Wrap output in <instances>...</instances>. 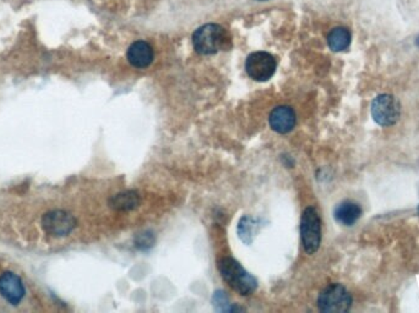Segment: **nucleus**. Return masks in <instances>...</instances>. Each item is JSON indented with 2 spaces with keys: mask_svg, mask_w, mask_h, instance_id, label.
<instances>
[{
  "mask_svg": "<svg viewBox=\"0 0 419 313\" xmlns=\"http://www.w3.org/2000/svg\"><path fill=\"white\" fill-rule=\"evenodd\" d=\"M0 295L11 305H17L25 295L21 279L14 273H6L0 276Z\"/></svg>",
  "mask_w": 419,
  "mask_h": 313,
  "instance_id": "9",
  "label": "nucleus"
},
{
  "mask_svg": "<svg viewBox=\"0 0 419 313\" xmlns=\"http://www.w3.org/2000/svg\"><path fill=\"white\" fill-rule=\"evenodd\" d=\"M352 306V296L341 284L327 286L318 297V307L322 312H347Z\"/></svg>",
  "mask_w": 419,
  "mask_h": 313,
  "instance_id": "4",
  "label": "nucleus"
},
{
  "mask_svg": "<svg viewBox=\"0 0 419 313\" xmlns=\"http://www.w3.org/2000/svg\"><path fill=\"white\" fill-rule=\"evenodd\" d=\"M269 123L271 129L278 134H289L295 126L297 115L291 107L281 105L271 112L269 117Z\"/></svg>",
  "mask_w": 419,
  "mask_h": 313,
  "instance_id": "8",
  "label": "nucleus"
},
{
  "mask_svg": "<svg viewBox=\"0 0 419 313\" xmlns=\"http://www.w3.org/2000/svg\"><path fill=\"white\" fill-rule=\"evenodd\" d=\"M218 270L224 281L240 295H251L255 292L257 281L242 265L231 257H224L218 262Z\"/></svg>",
  "mask_w": 419,
  "mask_h": 313,
  "instance_id": "2",
  "label": "nucleus"
},
{
  "mask_svg": "<svg viewBox=\"0 0 419 313\" xmlns=\"http://www.w3.org/2000/svg\"><path fill=\"white\" fill-rule=\"evenodd\" d=\"M300 236L304 251L315 254L322 243V221L314 207L305 208L300 221Z\"/></svg>",
  "mask_w": 419,
  "mask_h": 313,
  "instance_id": "3",
  "label": "nucleus"
},
{
  "mask_svg": "<svg viewBox=\"0 0 419 313\" xmlns=\"http://www.w3.org/2000/svg\"><path fill=\"white\" fill-rule=\"evenodd\" d=\"M193 46L196 53L213 55L231 46V36L217 23H207L197 28L193 34Z\"/></svg>",
  "mask_w": 419,
  "mask_h": 313,
  "instance_id": "1",
  "label": "nucleus"
},
{
  "mask_svg": "<svg viewBox=\"0 0 419 313\" xmlns=\"http://www.w3.org/2000/svg\"><path fill=\"white\" fill-rule=\"evenodd\" d=\"M257 1H267V0H257Z\"/></svg>",
  "mask_w": 419,
  "mask_h": 313,
  "instance_id": "17",
  "label": "nucleus"
},
{
  "mask_svg": "<svg viewBox=\"0 0 419 313\" xmlns=\"http://www.w3.org/2000/svg\"><path fill=\"white\" fill-rule=\"evenodd\" d=\"M140 203V197L135 191H126L115 194L110 200V207L117 211H131L135 210Z\"/></svg>",
  "mask_w": 419,
  "mask_h": 313,
  "instance_id": "12",
  "label": "nucleus"
},
{
  "mask_svg": "<svg viewBox=\"0 0 419 313\" xmlns=\"http://www.w3.org/2000/svg\"><path fill=\"white\" fill-rule=\"evenodd\" d=\"M416 46L419 48V36L417 37V39H416Z\"/></svg>",
  "mask_w": 419,
  "mask_h": 313,
  "instance_id": "16",
  "label": "nucleus"
},
{
  "mask_svg": "<svg viewBox=\"0 0 419 313\" xmlns=\"http://www.w3.org/2000/svg\"><path fill=\"white\" fill-rule=\"evenodd\" d=\"M44 230L53 236H64L75 228L74 216L64 211H52L43 216Z\"/></svg>",
  "mask_w": 419,
  "mask_h": 313,
  "instance_id": "7",
  "label": "nucleus"
},
{
  "mask_svg": "<svg viewBox=\"0 0 419 313\" xmlns=\"http://www.w3.org/2000/svg\"><path fill=\"white\" fill-rule=\"evenodd\" d=\"M417 212H418V214H419V205H418V208H417Z\"/></svg>",
  "mask_w": 419,
  "mask_h": 313,
  "instance_id": "18",
  "label": "nucleus"
},
{
  "mask_svg": "<svg viewBox=\"0 0 419 313\" xmlns=\"http://www.w3.org/2000/svg\"><path fill=\"white\" fill-rule=\"evenodd\" d=\"M360 216H362L360 205L352 201H344L335 210V219L346 227L355 224V221L360 219Z\"/></svg>",
  "mask_w": 419,
  "mask_h": 313,
  "instance_id": "11",
  "label": "nucleus"
},
{
  "mask_svg": "<svg viewBox=\"0 0 419 313\" xmlns=\"http://www.w3.org/2000/svg\"><path fill=\"white\" fill-rule=\"evenodd\" d=\"M139 238H140V241H137V248H140V249H147V248H151V246H153V234H150V232H147V234H140Z\"/></svg>",
  "mask_w": 419,
  "mask_h": 313,
  "instance_id": "15",
  "label": "nucleus"
},
{
  "mask_svg": "<svg viewBox=\"0 0 419 313\" xmlns=\"http://www.w3.org/2000/svg\"><path fill=\"white\" fill-rule=\"evenodd\" d=\"M371 117L380 126L396 124L400 118V105L391 94H380L371 103Z\"/></svg>",
  "mask_w": 419,
  "mask_h": 313,
  "instance_id": "6",
  "label": "nucleus"
},
{
  "mask_svg": "<svg viewBox=\"0 0 419 313\" xmlns=\"http://www.w3.org/2000/svg\"><path fill=\"white\" fill-rule=\"evenodd\" d=\"M128 60L134 68L137 69H145L150 66L153 61V49L150 44L145 41H137L131 44L128 53Z\"/></svg>",
  "mask_w": 419,
  "mask_h": 313,
  "instance_id": "10",
  "label": "nucleus"
},
{
  "mask_svg": "<svg viewBox=\"0 0 419 313\" xmlns=\"http://www.w3.org/2000/svg\"><path fill=\"white\" fill-rule=\"evenodd\" d=\"M277 68V61L266 52H255L245 61L246 74L254 81L264 82L273 77Z\"/></svg>",
  "mask_w": 419,
  "mask_h": 313,
  "instance_id": "5",
  "label": "nucleus"
},
{
  "mask_svg": "<svg viewBox=\"0 0 419 313\" xmlns=\"http://www.w3.org/2000/svg\"><path fill=\"white\" fill-rule=\"evenodd\" d=\"M351 32L346 28H336L331 30L327 36V44L333 52H342L351 44Z\"/></svg>",
  "mask_w": 419,
  "mask_h": 313,
  "instance_id": "13",
  "label": "nucleus"
},
{
  "mask_svg": "<svg viewBox=\"0 0 419 313\" xmlns=\"http://www.w3.org/2000/svg\"><path fill=\"white\" fill-rule=\"evenodd\" d=\"M257 230V223L253 218L244 216L238 225V232L242 240L246 243H251L255 236Z\"/></svg>",
  "mask_w": 419,
  "mask_h": 313,
  "instance_id": "14",
  "label": "nucleus"
}]
</instances>
